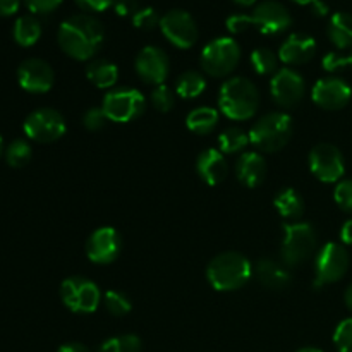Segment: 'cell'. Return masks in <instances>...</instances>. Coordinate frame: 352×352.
I'll return each mask as SVG.
<instances>
[{
  "label": "cell",
  "instance_id": "cell-45",
  "mask_svg": "<svg viewBox=\"0 0 352 352\" xmlns=\"http://www.w3.org/2000/svg\"><path fill=\"white\" fill-rule=\"evenodd\" d=\"M313 10H315V14H318V16H325V14L329 12V7H327L322 0H316V2L313 3Z\"/></svg>",
  "mask_w": 352,
  "mask_h": 352
},
{
  "label": "cell",
  "instance_id": "cell-13",
  "mask_svg": "<svg viewBox=\"0 0 352 352\" xmlns=\"http://www.w3.org/2000/svg\"><path fill=\"white\" fill-rule=\"evenodd\" d=\"M160 30L174 47L182 50L191 48L199 36L195 17L182 9H172L165 12L160 19Z\"/></svg>",
  "mask_w": 352,
  "mask_h": 352
},
{
  "label": "cell",
  "instance_id": "cell-20",
  "mask_svg": "<svg viewBox=\"0 0 352 352\" xmlns=\"http://www.w3.org/2000/svg\"><path fill=\"white\" fill-rule=\"evenodd\" d=\"M253 277L270 291H284L292 284V275L287 265L272 258H261L253 265Z\"/></svg>",
  "mask_w": 352,
  "mask_h": 352
},
{
  "label": "cell",
  "instance_id": "cell-50",
  "mask_svg": "<svg viewBox=\"0 0 352 352\" xmlns=\"http://www.w3.org/2000/svg\"><path fill=\"white\" fill-rule=\"evenodd\" d=\"M298 352H323L322 349H316V347H302Z\"/></svg>",
  "mask_w": 352,
  "mask_h": 352
},
{
  "label": "cell",
  "instance_id": "cell-37",
  "mask_svg": "<svg viewBox=\"0 0 352 352\" xmlns=\"http://www.w3.org/2000/svg\"><path fill=\"white\" fill-rule=\"evenodd\" d=\"M160 19L157 10L153 7H144V9H140L133 16V24L138 28V30H153V28L160 26Z\"/></svg>",
  "mask_w": 352,
  "mask_h": 352
},
{
  "label": "cell",
  "instance_id": "cell-16",
  "mask_svg": "<svg viewBox=\"0 0 352 352\" xmlns=\"http://www.w3.org/2000/svg\"><path fill=\"white\" fill-rule=\"evenodd\" d=\"M134 67H136V74L140 76L141 81L146 85L158 86L164 85V81L167 79L168 71H170V60L160 47L148 45L138 54Z\"/></svg>",
  "mask_w": 352,
  "mask_h": 352
},
{
  "label": "cell",
  "instance_id": "cell-42",
  "mask_svg": "<svg viewBox=\"0 0 352 352\" xmlns=\"http://www.w3.org/2000/svg\"><path fill=\"white\" fill-rule=\"evenodd\" d=\"M21 0H0V16H12L17 12Z\"/></svg>",
  "mask_w": 352,
  "mask_h": 352
},
{
  "label": "cell",
  "instance_id": "cell-32",
  "mask_svg": "<svg viewBox=\"0 0 352 352\" xmlns=\"http://www.w3.org/2000/svg\"><path fill=\"white\" fill-rule=\"evenodd\" d=\"M31 157H33V151H31L30 143L24 140H14L6 148V160L14 168L26 167L30 164Z\"/></svg>",
  "mask_w": 352,
  "mask_h": 352
},
{
  "label": "cell",
  "instance_id": "cell-7",
  "mask_svg": "<svg viewBox=\"0 0 352 352\" xmlns=\"http://www.w3.org/2000/svg\"><path fill=\"white\" fill-rule=\"evenodd\" d=\"M241 60V47L232 36H220L208 41L201 50L203 71L212 78H226Z\"/></svg>",
  "mask_w": 352,
  "mask_h": 352
},
{
  "label": "cell",
  "instance_id": "cell-35",
  "mask_svg": "<svg viewBox=\"0 0 352 352\" xmlns=\"http://www.w3.org/2000/svg\"><path fill=\"white\" fill-rule=\"evenodd\" d=\"M333 344L339 352H352V318H346L333 332Z\"/></svg>",
  "mask_w": 352,
  "mask_h": 352
},
{
  "label": "cell",
  "instance_id": "cell-24",
  "mask_svg": "<svg viewBox=\"0 0 352 352\" xmlns=\"http://www.w3.org/2000/svg\"><path fill=\"white\" fill-rule=\"evenodd\" d=\"M274 205L280 217H284L289 222H299V219L305 213V199L296 189L285 188L277 192L274 199Z\"/></svg>",
  "mask_w": 352,
  "mask_h": 352
},
{
  "label": "cell",
  "instance_id": "cell-6",
  "mask_svg": "<svg viewBox=\"0 0 352 352\" xmlns=\"http://www.w3.org/2000/svg\"><path fill=\"white\" fill-rule=\"evenodd\" d=\"M282 230H284L280 244L282 263L287 265L289 268H294L316 254L318 237L311 223L289 222L284 223Z\"/></svg>",
  "mask_w": 352,
  "mask_h": 352
},
{
  "label": "cell",
  "instance_id": "cell-40",
  "mask_svg": "<svg viewBox=\"0 0 352 352\" xmlns=\"http://www.w3.org/2000/svg\"><path fill=\"white\" fill-rule=\"evenodd\" d=\"M112 7L119 16L133 17L140 10V0H113Z\"/></svg>",
  "mask_w": 352,
  "mask_h": 352
},
{
  "label": "cell",
  "instance_id": "cell-26",
  "mask_svg": "<svg viewBox=\"0 0 352 352\" xmlns=\"http://www.w3.org/2000/svg\"><path fill=\"white\" fill-rule=\"evenodd\" d=\"M219 124V112L212 107H198V109L191 110L186 117V127L191 133L205 136L210 134Z\"/></svg>",
  "mask_w": 352,
  "mask_h": 352
},
{
  "label": "cell",
  "instance_id": "cell-19",
  "mask_svg": "<svg viewBox=\"0 0 352 352\" xmlns=\"http://www.w3.org/2000/svg\"><path fill=\"white\" fill-rule=\"evenodd\" d=\"M316 54L315 38L308 33H292L278 48V58L285 65H301L311 60Z\"/></svg>",
  "mask_w": 352,
  "mask_h": 352
},
{
  "label": "cell",
  "instance_id": "cell-31",
  "mask_svg": "<svg viewBox=\"0 0 352 352\" xmlns=\"http://www.w3.org/2000/svg\"><path fill=\"white\" fill-rule=\"evenodd\" d=\"M141 339L133 333H126V336H117L112 339H107L105 342L100 346L98 352H141Z\"/></svg>",
  "mask_w": 352,
  "mask_h": 352
},
{
  "label": "cell",
  "instance_id": "cell-1",
  "mask_svg": "<svg viewBox=\"0 0 352 352\" xmlns=\"http://www.w3.org/2000/svg\"><path fill=\"white\" fill-rule=\"evenodd\" d=\"M57 40L74 60H91L105 41V28L89 14H76L60 24Z\"/></svg>",
  "mask_w": 352,
  "mask_h": 352
},
{
  "label": "cell",
  "instance_id": "cell-17",
  "mask_svg": "<svg viewBox=\"0 0 352 352\" xmlns=\"http://www.w3.org/2000/svg\"><path fill=\"white\" fill-rule=\"evenodd\" d=\"M17 81L28 93H47L55 82L54 69L41 58H26L17 69Z\"/></svg>",
  "mask_w": 352,
  "mask_h": 352
},
{
  "label": "cell",
  "instance_id": "cell-10",
  "mask_svg": "<svg viewBox=\"0 0 352 352\" xmlns=\"http://www.w3.org/2000/svg\"><path fill=\"white\" fill-rule=\"evenodd\" d=\"M60 299L67 309L72 313H88L96 311L102 302L103 296L98 285L86 277H69L60 284Z\"/></svg>",
  "mask_w": 352,
  "mask_h": 352
},
{
  "label": "cell",
  "instance_id": "cell-30",
  "mask_svg": "<svg viewBox=\"0 0 352 352\" xmlns=\"http://www.w3.org/2000/svg\"><path fill=\"white\" fill-rule=\"evenodd\" d=\"M251 65H253L254 72L260 76H274L278 71V54H275L270 48L260 47L253 50L251 54Z\"/></svg>",
  "mask_w": 352,
  "mask_h": 352
},
{
  "label": "cell",
  "instance_id": "cell-14",
  "mask_svg": "<svg viewBox=\"0 0 352 352\" xmlns=\"http://www.w3.org/2000/svg\"><path fill=\"white\" fill-rule=\"evenodd\" d=\"M270 95L282 109H294L306 95L305 78L291 67H282L272 76Z\"/></svg>",
  "mask_w": 352,
  "mask_h": 352
},
{
  "label": "cell",
  "instance_id": "cell-18",
  "mask_svg": "<svg viewBox=\"0 0 352 352\" xmlns=\"http://www.w3.org/2000/svg\"><path fill=\"white\" fill-rule=\"evenodd\" d=\"M311 98L320 109L340 110L351 102L352 88L340 78H322L313 86Z\"/></svg>",
  "mask_w": 352,
  "mask_h": 352
},
{
  "label": "cell",
  "instance_id": "cell-2",
  "mask_svg": "<svg viewBox=\"0 0 352 352\" xmlns=\"http://www.w3.org/2000/svg\"><path fill=\"white\" fill-rule=\"evenodd\" d=\"M226 24L230 33H243L254 26L263 34H280L291 28L292 16L284 3L277 0H265L258 3L251 14H234Z\"/></svg>",
  "mask_w": 352,
  "mask_h": 352
},
{
  "label": "cell",
  "instance_id": "cell-36",
  "mask_svg": "<svg viewBox=\"0 0 352 352\" xmlns=\"http://www.w3.org/2000/svg\"><path fill=\"white\" fill-rule=\"evenodd\" d=\"M333 199L342 212L352 213V179H342L340 182H337Z\"/></svg>",
  "mask_w": 352,
  "mask_h": 352
},
{
  "label": "cell",
  "instance_id": "cell-43",
  "mask_svg": "<svg viewBox=\"0 0 352 352\" xmlns=\"http://www.w3.org/2000/svg\"><path fill=\"white\" fill-rule=\"evenodd\" d=\"M340 239L346 246H352V219L344 222L342 229H340Z\"/></svg>",
  "mask_w": 352,
  "mask_h": 352
},
{
  "label": "cell",
  "instance_id": "cell-44",
  "mask_svg": "<svg viewBox=\"0 0 352 352\" xmlns=\"http://www.w3.org/2000/svg\"><path fill=\"white\" fill-rule=\"evenodd\" d=\"M57 352H91V351L81 342H67L64 344V346L58 347Z\"/></svg>",
  "mask_w": 352,
  "mask_h": 352
},
{
  "label": "cell",
  "instance_id": "cell-11",
  "mask_svg": "<svg viewBox=\"0 0 352 352\" xmlns=\"http://www.w3.org/2000/svg\"><path fill=\"white\" fill-rule=\"evenodd\" d=\"M309 170L318 181L332 184L342 181L346 174V160L342 151L330 143H320L309 151Z\"/></svg>",
  "mask_w": 352,
  "mask_h": 352
},
{
  "label": "cell",
  "instance_id": "cell-34",
  "mask_svg": "<svg viewBox=\"0 0 352 352\" xmlns=\"http://www.w3.org/2000/svg\"><path fill=\"white\" fill-rule=\"evenodd\" d=\"M151 105L158 112H170L172 107L175 103V93L168 88L167 85H158L155 86V89L151 91Z\"/></svg>",
  "mask_w": 352,
  "mask_h": 352
},
{
  "label": "cell",
  "instance_id": "cell-51",
  "mask_svg": "<svg viewBox=\"0 0 352 352\" xmlns=\"http://www.w3.org/2000/svg\"><path fill=\"white\" fill-rule=\"evenodd\" d=\"M2 153H3V140L2 136H0V157H2Z\"/></svg>",
  "mask_w": 352,
  "mask_h": 352
},
{
  "label": "cell",
  "instance_id": "cell-4",
  "mask_svg": "<svg viewBox=\"0 0 352 352\" xmlns=\"http://www.w3.org/2000/svg\"><path fill=\"white\" fill-rule=\"evenodd\" d=\"M219 107L227 119L248 120L260 107V91L251 79L237 76L220 86Z\"/></svg>",
  "mask_w": 352,
  "mask_h": 352
},
{
  "label": "cell",
  "instance_id": "cell-9",
  "mask_svg": "<svg viewBox=\"0 0 352 352\" xmlns=\"http://www.w3.org/2000/svg\"><path fill=\"white\" fill-rule=\"evenodd\" d=\"M102 109L110 122L127 124L143 116L146 110V98L134 88L110 89L103 96Z\"/></svg>",
  "mask_w": 352,
  "mask_h": 352
},
{
  "label": "cell",
  "instance_id": "cell-22",
  "mask_svg": "<svg viewBox=\"0 0 352 352\" xmlns=\"http://www.w3.org/2000/svg\"><path fill=\"white\" fill-rule=\"evenodd\" d=\"M236 177L246 188H258L267 177V162L258 151H244L236 162Z\"/></svg>",
  "mask_w": 352,
  "mask_h": 352
},
{
  "label": "cell",
  "instance_id": "cell-27",
  "mask_svg": "<svg viewBox=\"0 0 352 352\" xmlns=\"http://www.w3.org/2000/svg\"><path fill=\"white\" fill-rule=\"evenodd\" d=\"M12 36L21 47H33L41 36V24L34 16H21L16 19Z\"/></svg>",
  "mask_w": 352,
  "mask_h": 352
},
{
  "label": "cell",
  "instance_id": "cell-38",
  "mask_svg": "<svg viewBox=\"0 0 352 352\" xmlns=\"http://www.w3.org/2000/svg\"><path fill=\"white\" fill-rule=\"evenodd\" d=\"M107 122H109V117L105 116L102 107H91V109L82 113V126L88 131H93V133L103 129Z\"/></svg>",
  "mask_w": 352,
  "mask_h": 352
},
{
  "label": "cell",
  "instance_id": "cell-49",
  "mask_svg": "<svg viewBox=\"0 0 352 352\" xmlns=\"http://www.w3.org/2000/svg\"><path fill=\"white\" fill-rule=\"evenodd\" d=\"M292 2L301 3V6H313V3H315L316 0H292Z\"/></svg>",
  "mask_w": 352,
  "mask_h": 352
},
{
  "label": "cell",
  "instance_id": "cell-33",
  "mask_svg": "<svg viewBox=\"0 0 352 352\" xmlns=\"http://www.w3.org/2000/svg\"><path fill=\"white\" fill-rule=\"evenodd\" d=\"M102 302L105 305L107 311L113 316H126L133 309V302H131L129 296L120 291H113V289L103 294Z\"/></svg>",
  "mask_w": 352,
  "mask_h": 352
},
{
  "label": "cell",
  "instance_id": "cell-12",
  "mask_svg": "<svg viewBox=\"0 0 352 352\" xmlns=\"http://www.w3.org/2000/svg\"><path fill=\"white\" fill-rule=\"evenodd\" d=\"M24 134L36 143H54L67 131L65 119L55 109H38L24 120Z\"/></svg>",
  "mask_w": 352,
  "mask_h": 352
},
{
  "label": "cell",
  "instance_id": "cell-25",
  "mask_svg": "<svg viewBox=\"0 0 352 352\" xmlns=\"http://www.w3.org/2000/svg\"><path fill=\"white\" fill-rule=\"evenodd\" d=\"M327 34L339 50L352 47V14L336 12L329 21Z\"/></svg>",
  "mask_w": 352,
  "mask_h": 352
},
{
  "label": "cell",
  "instance_id": "cell-28",
  "mask_svg": "<svg viewBox=\"0 0 352 352\" xmlns=\"http://www.w3.org/2000/svg\"><path fill=\"white\" fill-rule=\"evenodd\" d=\"M205 89H206V79L205 76L198 71L182 72V74L177 78V82H175V93L184 100L198 98Z\"/></svg>",
  "mask_w": 352,
  "mask_h": 352
},
{
  "label": "cell",
  "instance_id": "cell-3",
  "mask_svg": "<svg viewBox=\"0 0 352 352\" xmlns=\"http://www.w3.org/2000/svg\"><path fill=\"white\" fill-rule=\"evenodd\" d=\"M253 277V265L237 251H226L213 258L206 267V278L219 292H232L244 287Z\"/></svg>",
  "mask_w": 352,
  "mask_h": 352
},
{
  "label": "cell",
  "instance_id": "cell-5",
  "mask_svg": "<svg viewBox=\"0 0 352 352\" xmlns=\"http://www.w3.org/2000/svg\"><path fill=\"white\" fill-rule=\"evenodd\" d=\"M294 126L289 113L270 112L253 124L250 129V141L256 150L263 153H274L282 150L291 141Z\"/></svg>",
  "mask_w": 352,
  "mask_h": 352
},
{
  "label": "cell",
  "instance_id": "cell-15",
  "mask_svg": "<svg viewBox=\"0 0 352 352\" xmlns=\"http://www.w3.org/2000/svg\"><path fill=\"white\" fill-rule=\"evenodd\" d=\"M122 251V237L113 227H100L89 234L86 241V256L96 265H109L119 258Z\"/></svg>",
  "mask_w": 352,
  "mask_h": 352
},
{
  "label": "cell",
  "instance_id": "cell-46",
  "mask_svg": "<svg viewBox=\"0 0 352 352\" xmlns=\"http://www.w3.org/2000/svg\"><path fill=\"white\" fill-rule=\"evenodd\" d=\"M344 301H346V306L349 308V311H352V284L344 292Z\"/></svg>",
  "mask_w": 352,
  "mask_h": 352
},
{
  "label": "cell",
  "instance_id": "cell-29",
  "mask_svg": "<svg viewBox=\"0 0 352 352\" xmlns=\"http://www.w3.org/2000/svg\"><path fill=\"white\" fill-rule=\"evenodd\" d=\"M250 143V133H246L241 127H229L219 136V146L223 155L239 153Z\"/></svg>",
  "mask_w": 352,
  "mask_h": 352
},
{
  "label": "cell",
  "instance_id": "cell-21",
  "mask_svg": "<svg viewBox=\"0 0 352 352\" xmlns=\"http://www.w3.org/2000/svg\"><path fill=\"white\" fill-rule=\"evenodd\" d=\"M196 172L208 186H217L226 181L229 174V164L226 155L215 148H206L196 158Z\"/></svg>",
  "mask_w": 352,
  "mask_h": 352
},
{
  "label": "cell",
  "instance_id": "cell-41",
  "mask_svg": "<svg viewBox=\"0 0 352 352\" xmlns=\"http://www.w3.org/2000/svg\"><path fill=\"white\" fill-rule=\"evenodd\" d=\"M76 3L88 12H103L113 6V0H76Z\"/></svg>",
  "mask_w": 352,
  "mask_h": 352
},
{
  "label": "cell",
  "instance_id": "cell-39",
  "mask_svg": "<svg viewBox=\"0 0 352 352\" xmlns=\"http://www.w3.org/2000/svg\"><path fill=\"white\" fill-rule=\"evenodd\" d=\"M28 9L34 14H48L57 9L62 0H24Z\"/></svg>",
  "mask_w": 352,
  "mask_h": 352
},
{
  "label": "cell",
  "instance_id": "cell-47",
  "mask_svg": "<svg viewBox=\"0 0 352 352\" xmlns=\"http://www.w3.org/2000/svg\"><path fill=\"white\" fill-rule=\"evenodd\" d=\"M234 2H236L237 6L250 7V6H254V3H256V0H234Z\"/></svg>",
  "mask_w": 352,
  "mask_h": 352
},
{
  "label": "cell",
  "instance_id": "cell-48",
  "mask_svg": "<svg viewBox=\"0 0 352 352\" xmlns=\"http://www.w3.org/2000/svg\"><path fill=\"white\" fill-rule=\"evenodd\" d=\"M342 65H344V67H346V65H351V67H352V52L349 55H347V57H342Z\"/></svg>",
  "mask_w": 352,
  "mask_h": 352
},
{
  "label": "cell",
  "instance_id": "cell-23",
  "mask_svg": "<svg viewBox=\"0 0 352 352\" xmlns=\"http://www.w3.org/2000/svg\"><path fill=\"white\" fill-rule=\"evenodd\" d=\"M86 78L96 88H112L119 81V67L107 58H95L86 65Z\"/></svg>",
  "mask_w": 352,
  "mask_h": 352
},
{
  "label": "cell",
  "instance_id": "cell-8",
  "mask_svg": "<svg viewBox=\"0 0 352 352\" xmlns=\"http://www.w3.org/2000/svg\"><path fill=\"white\" fill-rule=\"evenodd\" d=\"M351 258L346 248L339 243H329L316 251L315 256V280L313 287L322 289L336 284L346 277L349 270Z\"/></svg>",
  "mask_w": 352,
  "mask_h": 352
}]
</instances>
